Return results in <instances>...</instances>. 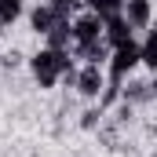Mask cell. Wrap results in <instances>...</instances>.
Returning a JSON list of instances; mask_svg holds the SVG:
<instances>
[{
    "label": "cell",
    "instance_id": "6da1fadb",
    "mask_svg": "<svg viewBox=\"0 0 157 157\" xmlns=\"http://www.w3.org/2000/svg\"><path fill=\"white\" fill-rule=\"evenodd\" d=\"M70 66H77L73 55L70 51H59V48H44L40 44L33 55H26V73L33 80V88H40V91H55L59 88V77Z\"/></svg>",
    "mask_w": 157,
    "mask_h": 157
},
{
    "label": "cell",
    "instance_id": "7a4b0ae2",
    "mask_svg": "<svg viewBox=\"0 0 157 157\" xmlns=\"http://www.w3.org/2000/svg\"><path fill=\"white\" fill-rule=\"evenodd\" d=\"M102 88H106V70L102 66H95V62H77V70H73V95L84 99V102H99V95H102Z\"/></svg>",
    "mask_w": 157,
    "mask_h": 157
},
{
    "label": "cell",
    "instance_id": "3957f363",
    "mask_svg": "<svg viewBox=\"0 0 157 157\" xmlns=\"http://www.w3.org/2000/svg\"><path fill=\"white\" fill-rule=\"evenodd\" d=\"M95 40H102V18L95 11H88V7H77L70 15V48L95 44Z\"/></svg>",
    "mask_w": 157,
    "mask_h": 157
},
{
    "label": "cell",
    "instance_id": "277c9868",
    "mask_svg": "<svg viewBox=\"0 0 157 157\" xmlns=\"http://www.w3.org/2000/svg\"><path fill=\"white\" fill-rule=\"evenodd\" d=\"M22 18L29 22V33H37V37L44 40L48 33H51V29H55V26H59V22H66L70 15H62V11H55V7H51L48 0H37L33 7L26 4V15H22Z\"/></svg>",
    "mask_w": 157,
    "mask_h": 157
},
{
    "label": "cell",
    "instance_id": "5b68a950",
    "mask_svg": "<svg viewBox=\"0 0 157 157\" xmlns=\"http://www.w3.org/2000/svg\"><path fill=\"white\" fill-rule=\"evenodd\" d=\"M121 15H124V22L135 29V37L146 33V29H154V0H124Z\"/></svg>",
    "mask_w": 157,
    "mask_h": 157
},
{
    "label": "cell",
    "instance_id": "8992f818",
    "mask_svg": "<svg viewBox=\"0 0 157 157\" xmlns=\"http://www.w3.org/2000/svg\"><path fill=\"white\" fill-rule=\"evenodd\" d=\"M128 40H135V29L124 22V15H113V18L102 22V44H106V48H121V44H128Z\"/></svg>",
    "mask_w": 157,
    "mask_h": 157
},
{
    "label": "cell",
    "instance_id": "52a82bcc",
    "mask_svg": "<svg viewBox=\"0 0 157 157\" xmlns=\"http://www.w3.org/2000/svg\"><path fill=\"white\" fill-rule=\"evenodd\" d=\"M139 66H143V73H154V66H157V33L154 29L139 33Z\"/></svg>",
    "mask_w": 157,
    "mask_h": 157
},
{
    "label": "cell",
    "instance_id": "ba28073f",
    "mask_svg": "<svg viewBox=\"0 0 157 157\" xmlns=\"http://www.w3.org/2000/svg\"><path fill=\"white\" fill-rule=\"evenodd\" d=\"M102 117H106V113L99 110V102H88V106L80 110V117H77V128L80 132H95V128L102 124Z\"/></svg>",
    "mask_w": 157,
    "mask_h": 157
},
{
    "label": "cell",
    "instance_id": "9c48e42d",
    "mask_svg": "<svg viewBox=\"0 0 157 157\" xmlns=\"http://www.w3.org/2000/svg\"><path fill=\"white\" fill-rule=\"evenodd\" d=\"M22 15H26V0H0V22L4 26H15Z\"/></svg>",
    "mask_w": 157,
    "mask_h": 157
},
{
    "label": "cell",
    "instance_id": "30bf717a",
    "mask_svg": "<svg viewBox=\"0 0 157 157\" xmlns=\"http://www.w3.org/2000/svg\"><path fill=\"white\" fill-rule=\"evenodd\" d=\"M4 33H7V26H4V22H0V40H4Z\"/></svg>",
    "mask_w": 157,
    "mask_h": 157
}]
</instances>
